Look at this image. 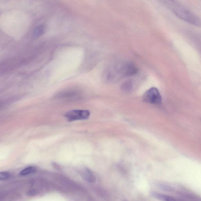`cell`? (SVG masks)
I'll return each instance as SVG.
<instances>
[{
    "instance_id": "cell-8",
    "label": "cell",
    "mask_w": 201,
    "mask_h": 201,
    "mask_svg": "<svg viewBox=\"0 0 201 201\" xmlns=\"http://www.w3.org/2000/svg\"><path fill=\"white\" fill-rule=\"evenodd\" d=\"M133 88V83L129 81L125 82L121 86V89L124 92H130Z\"/></svg>"
},
{
    "instance_id": "cell-1",
    "label": "cell",
    "mask_w": 201,
    "mask_h": 201,
    "mask_svg": "<svg viewBox=\"0 0 201 201\" xmlns=\"http://www.w3.org/2000/svg\"><path fill=\"white\" fill-rule=\"evenodd\" d=\"M165 4L179 18L191 25L201 27V19L185 6L176 1H166Z\"/></svg>"
},
{
    "instance_id": "cell-6",
    "label": "cell",
    "mask_w": 201,
    "mask_h": 201,
    "mask_svg": "<svg viewBox=\"0 0 201 201\" xmlns=\"http://www.w3.org/2000/svg\"><path fill=\"white\" fill-rule=\"evenodd\" d=\"M45 30V27L43 25H40L36 27L33 29V37L35 38L40 37L43 34Z\"/></svg>"
},
{
    "instance_id": "cell-4",
    "label": "cell",
    "mask_w": 201,
    "mask_h": 201,
    "mask_svg": "<svg viewBox=\"0 0 201 201\" xmlns=\"http://www.w3.org/2000/svg\"><path fill=\"white\" fill-rule=\"evenodd\" d=\"M81 173L84 178L87 180L88 182H94L96 180L94 174L92 172V171H90L88 168H84L83 169H82Z\"/></svg>"
},
{
    "instance_id": "cell-2",
    "label": "cell",
    "mask_w": 201,
    "mask_h": 201,
    "mask_svg": "<svg viewBox=\"0 0 201 201\" xmlns=\"http://www.w3.org/2000/svg\"><path fill=\"white\" fill-rule=\"evenodd\" d=\"M144 102L152 104L159 105L161 103L162 98L159 90L155 87L147 90L143 96Z\"/></svg>"
},
{
    "instance_id": "cell-7",
    "label": "cell",
    "mask_w": 201,
    "mask_h": 201,
    "mask_svg": "<svg viewBox=\"0 0 201 201\" xmlns=\"http://www.w3.org/2000/svg\"><path fill=\"white\" fill-rule=\"evenodd\" d=\"M36 171V168L33 167H28L23 169L20 172L19 175L21 176H25L33 173Z\"/></svg>"
},
{
    "instance_id": "cell-3",
    "label": "cell",
    "mask_w": 201,
    "mask_h": 201,
    "mask_svg": "<svg viewBox=\"0 0 201 201\" xmlns=\"http://www.w3.org/2000/svg\"><path fill=\"white\" fill-rule=\"evenodd\" d=\"M90 116V112L87 110H72L65 114V118L70 121L87 120Z\"/></svg>"
},
{
    "instance_id": "cell-5",
    "label": "cell",
    "mask_w": 201,
    "mask_h": 201,
    "mask_svg": "<svg viewBox=\"0 0 201 201\" xmlns=\"http://www.w3.org/2000/svg\"><path fill=\"white\" fill-rule=\"evenodd\" d=\"M152 196L156 199L161 201H179L172 196L158 193H152Z\"/></svg>"
},
{
    "instance_id": "cell-10",
    "label": "cell",
    "mask_w": 201,
    "mask_h": 201,
    "mask_svg": "<svg viewBox=\"0 0 201 201\" xmlns=\"http://www.w3.org/2000/svg\"><path fill=\"white\" fill-rule=\"evenodd\" d=\"M37 194V191L35 189H31L28 190L27 192V195L30 196H36Z\"/></svg>"
},
{
    "instance_id": "cell-9",
    "label": "cell",
    "mask_w": 201,
    "mask_h": 201,
    "mask_svg": "<svg viewBox=\"0 0 201 201\" xmlns=\"http://www.w3.org/2000/svg\"><path fill=\"white\" fill-rule=\"evenodd\" d=\"M10 176V175L9 172H1L0 173V179L1 180H6L8 179Z\"/></svg>"
}]
</instances>
